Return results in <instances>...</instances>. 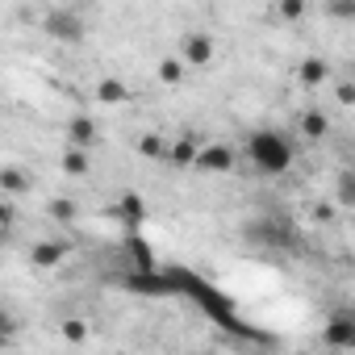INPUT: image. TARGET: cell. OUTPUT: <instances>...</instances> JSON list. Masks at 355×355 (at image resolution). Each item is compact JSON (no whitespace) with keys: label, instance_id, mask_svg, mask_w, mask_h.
<instances>
[{"label":"cell","instance_id":"cell-15","mask_svg":"<svg viewBox=\"0 0 355 355\" xmlns=\"http://www.w3.org/2000/svg\"><path fill=\"white\" fill-rule=\"evenodd\" d=\"M88 167H92V155L67 146V155H63V171H67V175H88Z\"/></svg>","mask_w":355,"mask_h":355},{"label":"cell","instance_id":"cell-11","mask_svg":"<svg viewBox=\"0 0 355 355\" xmlns=\"http://www.w3.org/2000/svg\"><path fill=\"white\" fill-rule=\"evenodd\" d=\"M125 288H134V293H150V297L171 293V284H167L163 276H155V268H142V276H130V280H125Z\"/></svg>","mask_w":355,"mask_h":355},{"label":"cell","instance_id":"cell-23","mask_svg":"<svg viewBox=\"0 0 355 355\" xmlns=\"http://www.w3.org/2000/svg\"><path fill=\"white\" fill-rule=\"evenodd\" d=\"M9 226H13V201L0 197V230H9Z\"/></svg>","mask_w":355,"mask_h":355},{"label":"cell","instance_id":"cell-26","mask_svg":"<svg viewBox=\"0 0 355 355\" xmlns=\"http://www.w3.org/2000/svg\"><path fill=\"white\" fill-rule=\"evenodd\" d=\"M5 243H9V230H0V247H5Z\"/></svg>","mask_w":355,"mask_h":355},{"label":"cell","instance_id":"cell-3","mask_svg":"<svg viewBox=\"0 0 355 355\" xmlns=\"http://www.w3.org/2000/svg\"><path fill=\"white\" fill-rule=\"evenodd\" d=\"M214 38L205 34V30H193V34H184L180 38V55H175V59H180L184 67H209L214 63Z\"/></svg>","mask_w":355,"mask_h":355},{"label":"cell","instance_id":"cell-12","mask_svg":"<svg viewBox=\"0 0 355 355\" xmlns=\"http://www.w3.org/2000/svg\"><path fill=\"white\" fill-rule=\"evenodd\" d=\"M96 101H101V105H125V101H130V88H125V80H117V76H105V80L96 84Z\"/></svg>","mask_w":355,"mask_h":355},{"label":"cell","instance_id":"cell-19","mask_svg":"<svg viewBox=\"0 0 355 355\" xmlns=\"http://www.w3.org/2000/svg\"><path fill=\"white\" fill-rule=\"evenodd\" d=\"M184 71H189V67H184L180 59H175V55L159 63V80H163V84H180V80H184Z\"/></svg>","mask_w":355,"mask_h":355},{"label":"cell","instance_id":"cell-13","mask_svg":"<svg viewBox=\"0 0 355 355\" xmlns=\"http://www.w3.org/2000/svg\"><path fill=\"white\" fill-rule=\"evenodd\" d=\"M301 134H305L309 142H318V138H326V134H330V117H326L322 109H309V113L301 117Z\"/></svg>","mask_w":355,"mask_h":355},{"label":"cell","instance_id":"cell-24","mask_svg":"<svg viewBox=\"0 0 355 355\" xmlns=\"http://www.w3.org/2000/svg\"><path fill=\"white\" fill-rule=\"evenodd\" d=\"M338 105H355V88L351 84H338Z\"/></svg>","mask_w":355,"mask_h":355},{"label":"cell","instance_id":"cell-18","mask_svg":"<svg viewBox=\"0 0 355 355\" xmlns=\"http://www.w3.org/2000/svg\"><path fill=\"white\" fill-rule=\"evenodd\" d=\"M46 218H51V222H63V226L76 222V201H67V197L51 201V205H46Z\"/></svg>","mask_w":355,"mask_h":355},{"label":"cell","instance_id":"cell-2","mask_svg":"<svg viewBox=\"0 0 355 355\" xmlns=\"http://www.w3.org/2000/svg\"><path fill=\"white\" fill-rule=\"evenodd\" d=\"M42 30H46L55 42H67V46H76V42H84V34H88V21H84V13H80L76 5H59V9H46V17H42Z\"/></svg>","mask_w":355,"mask_h":355},{"label":"cell","instance_id":"cell-16","mask_svg":"<svg viewBox=\"0 0 355 355\" xmlns=\"http://www.w3.org/2000/svg\"><path fill=\"white\" fill-rule=\"evenodd\" d=\"M334 201H338L343 209H351V205H355V171H351V167H343V171H338V193H334Z\"/></svg>","mask_w":355,"mask_h":355},{"label":"cell","instance_id":"cell-21","mask_svg":"<svg viewBox=\"0 0 355 355\" xmlns=\"http://www.w3.org/2000/svg\"><path fill=\"white\" fill-rule=\"evenodd\" d=\"M138 150H142L146 159H163V155H167V142H163L159 134H142V142H138Z\"/></svg>","mask_w":355,"mask_h":355},{"label":"cell","instance_id":"cell-6","mask_svg":"<svg viewBox=\"0 0 355 355\" xmlns=\"http://www.w3.org/2000/svg\"><path fill=\"white\" fill-rule=\"evenodd\" d=\"M67 259V243H59V239H42V243H34V251H30V263L38 268V272H51V268H59Z\"/></svg>","mask_w":355,"mask_h":355},{"label":"cell","instance_id":"cell-14","mask_svg":"<svg viewBox=\"0 0 355 355\" xmlns=\"http://www.w3.org/2000/svg\"><path fill=\"white\" fill-rule=\"evenodd\" d=\"M17 330H21V322H17V313L5 305V301H0V351H5L13 338H17Z\"/></svg>","mask_w":355,"mask_h":355},{"label":"cell","instance_id":"cell-20","mask_svg":"<svg viewBox=\"0 0 355 355\" xmlns=\"http://www.w3.org/2000/svg\"><path fill=\"white\" fill-rule=\"evenodd\" d=\"M121 214H125V222H134V226H138V222L146 218V205H142V197H138V193H125V197H121Z\"/></svg>","mask_w":355,"mask_h":355},{"label":"cell","instance_id":"cell-5","mask_svg":"<svg viewBox=\"0 0 355 355\" xmlns=\"http://www.w3.org/2000/svg\"><path fill=\"white\" fill-rule=\"evenodd\" d=\"M334 351H351L355 347V318L351 313H334L330 322H326V334H322Z\"/></svg>","mask_w":355,"mask_h":355},{"label":"cell","instance_id":"cell-1","mask_svg":"<svg viewBox=\"0 0 355 355\" xmlns=\"http://www.w3.org/2000/svg\"><path fill=\"white\" fill-rule=\"evenodd\" d=\"M247 155H251V163H255L263 175H280V171L293 167V146H288L276 130H255V134L247 138Z\"/></svg>","mask_w":355,"mask_h":355},{"label":"cell","instance_id":"cell-8","mask_svg":"<svg viewBox=\"0 0 355 355\" xmlns=\"http://www.w3.org/2000/svg\"><path fill=\"white\" fill-rule=\"evenodd\" d=\"M67 142H71L76 150H88V146L96 142V121H92L88 113H76V117L67 121Z\"/></svg>","mask_w":355,"mask_h":355},{"label":"cell","instance_id":"cell-7","mask_svg":"<svg viewBox=\"0 0 355 355\" xmlns=\"http://www.w3.org/2000/svg\"><path fill=\"white\" fill-rule=\"evenodd\" d=\"M30 193V171H21L17 163H5L0 167V197H26Z\"/></svg>","mask_w":355,"mask_h":355},{"label":"cell","instance_id":"cell-10","mask_svg":"<svg viewBox=\"0 0 355 355\" xmlns=\"http://www.w3.org/2000/svg\"><path fill=\"white\" fill-rule=\"evenodd\" d=\"M297 80H301L305 88H322V84L330 80V63H326V59H318V55H309V59L297 67Z\"/></svg>","mask_w":355,"mask_h":355},{"label":"cell","instance_id":"cell-9","mask_svg":"<svg viewBox=\"0 0 355 355\" xmlns=\"http://www.w3.org/2000/svg\"><path fill=\"white\" fill-rule=\"evenodd\" d=\"M197 150H201V146H197V138H193V134H180V138L167 146V163H171V167H193Z\"/></svg>","mask_w":355,"mask_h":355},{"label":"cell","instance_id":"cell-4","mask_svg":"<svg viewBox=\"0 0 355 355\" xmlns=\"http://www.w3.org/2000/svg\"><path fill=\"white\" fill-rule=\"evenodd\" d=\"M193 167L197 171H234V150L226 146V142H209V146H201L197 150V159H193Z\"/></svg>","mask_w":355,"mask_h":355},{"label":"cell","instance_id":"cell-25","mask_svg":"<svg viewBox=\"0 0 355 355\" xmlns=\"http://www.w3.org/2000/svg\"><path fill=\"white\" fill-rule=\"evenodd\" d=\"M330 13H334V17H355V5H334Z\"/></svg>","mask_w":355,"mask_h":355},{"label":"cell","instance_id":"cell-22","mask_svg":"<svg viewBox=\"0 0 355 355\" xmlns=\"http://www.w3.org/2000/svg\"><path fill=\"white\" fill-rule=\"evenodd\" d=\"M276 13H280V17H284V21H297V17H301V13H305V0H284V5H280V9H276Z\"/></svg>","mask_w":355,"mask_h":355},{"label":"cell","instance_id":"cell-17","mask_svg":"<svg viewBox=\"0 0 355 355\" xmlns=\"http://www.w3.org/2000/svg\"><path fill=\"white\" fill-rule=\"evenodd\" d=\"M59 334H63L67 343H76V347H80V343H88V334H92V326H88L84 318H67V322L59 326Z\"/></svg>","mask_w":355,"mask_h":355}]
</instances>
